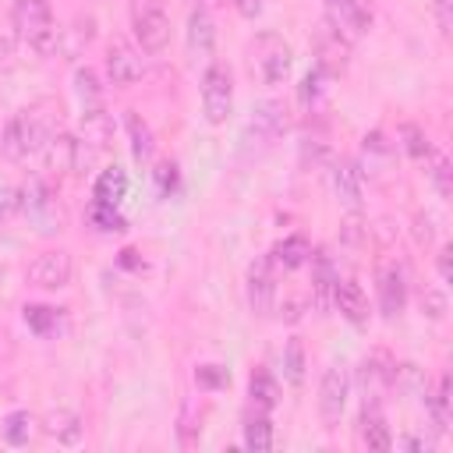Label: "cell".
I'll return each instance as SVG.
<instances>
[{
  "label": "cell",
  "mask_w": 453,
  "mask_h": 453,
  "mask_svg": "<svg viewBox=\"0 0 453 453\" xmlns=\"http://www.w3.org/2000/svg\"><path fill=\"white\" fill-rule=\"evenodd\" d=\"M435 269H439V280L442 283H453V248L442 244L439 255H435Z\"/></svg>",
  "instance_id": "7bdbcfd3"
},
{
  "label": "cell",
  "mask_w": 453,
  "mask_h": 453,
  "mask_svg": "<svg viewBox=\"0 0 453 453\" xmlns=\"http://www.w3.org/2000/svg\"><path fill=\"white\" fill-rule=\"evenodd\" d=\"M425 407H428V418H432L435 432H446L449 428V372H442L435 379V389L425 393Z\"/></svg>",
  "instance_id": "83f0119b"
},
{
  "label": "cell",
  "mask_w": 453,
  "mask_h": 453,
  "mask_svg": "<svg viewBox=\"0 0 453 453\" xmlns=\"http://www.w3.org/2000/svg\"><path fill=\"white\" fill-rule=\"evenodd\" d=\"M0 280H4V269H0Z\"/></svg>",
  "instance_id": "7dc6e473"
},
{
  "label": "cell",
  "mask_w": 453,
  "mask_h": 453,
  "mask_svg": "<svg viewBox=\"0 0 453 453\" xmlns=\"http://www.w3.org/2000/svg\"><path fill=\"white\" fill-rule=\"evenodd\" d=\"M152 180H156L159 195H173V191L180 188V170H177V163H173V159H163V163H156V170H152Z\"/></svg>",
  "instance_id": "74e56055"
},
{
  "label": "cell",
  "mask_w": 453,
  "mask_h": 453,
  "mask_svg": "<svg viewBox=\"0 0 453 453\" xmlns=\"http://www.w3.org/2000/svg\"><path fill=\"white\" fill-rule=\"evenodd\" d=\"M124 127H127V138H131V156H134V163H149L152 152H156V138H152L149 120H145L138 110H127V113H124Z\"/></svg>",
  "instance_id": "d4e9b609"
},
{
  "label": "cell",
  "mask_w": 453,
  "mask_h": 453,
  "mask_svg": "<svg viewBox=\"0 0 453 453\" xmlns=\"http://www.w3.org/2000/svg\"><path fill=\"white\" fill-rule=\"evenodd\" d=\"M21 212L28 216V223L39 234H60L64 230V205H60L57 188L46 177H32L21 188Z\"/></svg>",
  "instance_id": "3957f363"
},
{
  "label": "cell",
  "mask_w": 453,
  "mask_h": 453,
  "mask_svg": "<svg viewBox=\"0 0 453 453\" xmlns=\"http://www.w3.org/2000/svg\"><path fill=\"white\" fill-rule=\"evenodd\" d=\"M85 216H88V223L99 230V234H124L127 230V219H124V212H120V205H110V202H88V209H85Z\"/></svg>",
  "instance_id": "f1b7e54d"
},
{
  "label": "cell",
  "mask_w": 453,
  "mask_h": 453,
  "mask_svg": "<svg viewBox=\"0 0 453 453\" xmlns=\"http://www.w3.org/2000/svg\"><path fill=\"white\" fill-rule=\"evenodd\" d=\"M283 379L290 386H304V343L297 336H290L283 347Z\"/></svg>",
  "instance_id": "836d02e7"
},
{
  "label": "cell",
  "mask_w": 453,
  "mask_h": 453,
  "mask_svg": "<svg viewBox=\"0 0 453 453\" xmlns=\"http://www.w3.org/2000/svg\"><path fill=\"white\" fill-rule=\"evenodd\" d=\"M308 265H311V304L319 311H329L333 308V287L340 280V273L333 265V255L326 248H319V251H311Z\"/></svg>",
  "instance_id": "ac0fdd59"
},
{
  "label": "cell",
  "mask_w": 453,
  "mask_h": 453,
  "mask_svg": "<svg viewBox=\"0 0 453 453\" xmlns=\"http://www.w3.org/2000/svg\"><path fill=\"white\" fill-rule=\"evenodd\" d=\"M234 110V71L223 60H209L202 71V113L209 124H226Z\"/></svg>",
  "instance_id": "5b68a950"
},
{
  "label": "cell",
  "mask_w": 453,
  "mask_h": 453,
  "mask_svg": "<svg viewBox=\"0 0 453 453\" xmlns=\"http://www.w3.org/2000/svg\"><path fill=\"white\" fill-rule=\"evenodd\" d=\"M333 308H336L350 326H368L372 308H368V294L361 290V283H354V280H336V287H333Z\"/></svg>",
  "instance_id": "ffe728a7"
},
{
  "label": "cell",
  "mask_w": 453,
  "mask_h": 453,
  "mask_svg": "<svg viewBox=\"0 0 453 453\" xmlns=\"http://www.w3.org/2000/svg\"><path fill=\"white\" fill-rule=\"evenodd\" d=\"M21 311H25V326L39 336H50L64 319V308H53V304H25Z\"/></svg>",
  "instance_id": "1f68e13d"
},
{
  "label": "cell",
  "mask_w": 453,
  "mask_h": 453,
  "mask_svg": "<svg viewBox=\"0 0 453 453\" xmlns=\"http://www.w3.org/2000/svg\"><path fill=\"white\" fill-rule=\"evenodd\" d=\"M212 46H216V21L209 14L205 4L191 7L188 14V57L198 64V60H209L212 57Z\"/></svg>",
  "instance_id": "e0dca14e"
},
{
  "label": "cell",
  "mask_w": 453,
  "mask_h": 453,
  "mask_svg": "<svg viewBox=\"0 0 453 453\" xmlns=\"http://www.w3.org/2000/svg\"><path fill=\"white\" fill-rule=\"evenodd\" d=\"M21 212V188L14 184H0V223L14 219Z\"/></svg>",
  "instance_id": "ab89813d"
},
{
  "label": "cell",
  "mask_w": 453,
  "mask_h": 453,
  "mask_svg": "<svg viewBox=\"0 0 453 453\" xmlns=\"http://www.w3.org/2000/svg\"><path fill=\"white\" fill-rule=\"evenodd\" d=\"M131 32L138 39L142 53H159L170 39V18L163 11V0H131Z\"/></svg>",
  "instance_id": "8992f818"
},
{
  "label": "cell",
  "mask_w": 453,
  "mask_h": 453,
  "mask_svg": "<svg viewBox=\"0 0 453 453\" xmlns=\"http://www.w3.org/2000/svg\"><path fill=\"white\" fill-rule=\"evenodd\" d=\"M372 4L368 0H326V21L343 35V39H361L372 28Z\"/></svg>",
  "instance_id": "5bb4252c"
},
{
  "label": "cell",
  "mask_w": 453,
  "mask_h": 453,
  "mask_svg": "<svg viewBox=\"0 0 453 453\" xmlns=\"http://www.w3.org/2000/svg\"><path fill=\"white\" fill-rule=\"evenodd\" d=\"M42 432H46L50 439L71 446V442L81 439V418H78L74 411H67V407H57V411H50V414L42 418Z\"/></svg>",
  "instance_id": "484cf974"
},
{
  "label": "cell",
  "mask_w": 453,
  "mask_h": 453,
  "mask_svg": "<svg viewBox=\"0 0 453 453\" xmlns=\"http://www.w3.org/2000/svg\"><path fill=\"white\" fill-rule=\"evenodd\" d=\"M276 280H280V273H276V265L269 262V255H258V258L248 265V276H244L248 308H251L255 315H262V319L276 308V294H280Z\"/></svg>",
  "instance_id": "30bf717a"
},
{
  "label": "cell",
  "mask_w": 453,
  "mask_h": 453,
  "mask_svg": "<svg viewBox=\"0 0 453 453\" xmlns=\"http://www.w3.org/2000/svg\"><path fill=\"white\" fill-rule=\"evenodd\" d=\"M11 25H14L18 39L28 50H35L39 57H50L60 46V28H57V18H53L50 0H14Z\"/></svg>",
  "instance_id": "7a4b0ae2"
},
{
  "label": "cell",
  "mask_w": 453,
  "mask_h": 453,
  "mask_svg": "<svg viewBox=\"0 0 453 453\" xmlns=\"http://www.w3.org/2000/svg\"><path fill=\"white\" fill-rule=\"evenodd\" d=\"M74 92H78L81 110H99V106H106V103H103L99 74H96L92 67H78V71H74Z\"/></svg>",
  "instance_id": "4dcf8cb0"
},
{
  "label": "cell",
  "mask_w": 453,
  "mask_h": 453,
  "mask_svg": "<svg viewBox=\"0 0 453 453\" xmlns=\"http://www.w3.org/2000/svg\"><path fill=\"white\" fill-rule=\"evenodd\" d=\"M110 138H113V120H110L106 106H99V110H81V142L92 145L96 152H106Z\"/></svg>",
  "instance_id": "cb8c5ba5"
},
{
  "label": "cell",
  "mask_w": 453,
  "mask_h": 453,
  "mask_svg": "<svg viewBox=\"0 0 453 453\" xmlns=\"http://www.w3.org/2000/svg\"><path fill=\"white\" fill-rule=\"evenodd\" d=\"M142 74H145L142 50L127 35H113L106 42V78H110V85L131 88L134 81H142Z\"/></svg>",
  "instance_id": "ba28073f"
},
{
  "label": "cell",
  "mask_w": 453,
  "mask_h": 453,
  "mask_svg": "<svg viewBox=\"0 0 453 453\" xmlns=\"http://www.w3.org/2000/svg\"><path fill=\"white\" fill-rule=\"evenodd\" d=\"M421 311H425L428 319H442V315H446V294H442L439 287H425V294H421Z\"/></svg>",
  "instance_id": "60d3db41"
},
{
  "label": "cell",
  "mask_w": 453,
  "mask_h": 453,
  "mask_svg": "<svg viewBox=\"0 0 453 453\" xmlns=\"http://www.w3.org/2000/svg\"><path fill=\"white\" fill-rule=\"evenodd\" d=\"M265 255H269V262L276 265V273H297V269L308 265V258H311V241H308L304 234H287V237H280Z\"/></svg>",
  "instance_id": "7402d4cb"
},
{
  "label": "cell",
  "mask_w": 453,
  "mask_h": 453,
  "mask_svg": "<svg viewBox=\"0 0 453 453\" xmlns=\"http://www.w3.org/2000/svg\"><path fill=\"white\" fill-rule=\"evenodd\" d=\"M273 442H276V435H273L269 411L251 407V414L244 418V449H251V453H265V449H273Z\"/></svg>",
  "instance_id": "4316f807"
},
{
  "label": "cell",
  "mask_w": 453,
  "mask_h": 453,
  "mask_svg": "<svg viewBox=\"0 0 453 453\" xmlns=\"http://www.w3.org/2000/svg\"><path fill=\"white\" fill-rule=\"evenodd\" d=\"M71 269H74L71 265V255L64 248H50V251H42V255H35L28 262L25 280L32 287H39V290H60V287L71 283Z\"/></svg>",
  "instance_id": "4fadbf2b"
},
{
  "label": "cell",
  "mask_w": 453,
  "mask_h": 453,
  "mask_svg": "<svg viewBox=\"0 0 453 453\" xmlns=\"http://www.w3.org/2000/svg\"><path fill=\"white\" fill-rule=\"evenodd\" d=\"M326 81H329V74L322 71V67H315L311 64V71L301 78V88H297V96H301V103L311 110V106H319V99H322V92H326Z\"/></svg>",
  "instance_id": "d590c367"
},
{
  "label": "cell",
  "mask_w": 453,
  "mask_h": 453,
  "mask_svg": "<svg viewBox=\"0 0 453 453\" xmlns=\"http://www.w3.org/2000/svg\"><path fill=\"white\" fill-rule=\"evenodd\" d=\"M347 396H350V372L343 365H329L319 379V421H322V428L333 432L340 425Z\"/></svg>",
  "instance_id": "52a82bcc"
},
{
  "label": "cell",
  "mask_w": 453,
  "mask_h": 453,
  "mask_svg": "<svg viewBox=\"0 0 453 453\" xmlns=\"http://www.w3.org/2000/svg\"><path fill=\"white\" fill-rule=\"evenodd\" d=\"M57 124H60V103H57V99H39V103L18 110V113L4 124V138H0L4 156L14 159V163L35 156V152L46 145V138H50L53 131H60Z\"/></svg>",
  "instance_id": "6da1fadb"
},
{
  "label": "cell",
  "mask_w": 453,
  "mask_h": 453,
  "mask_svg": "<svg viewBox=\"0 0 453 453\" xmlns=\"http://www.w3.org/2000/svg\"><path fill=\"white\" fill-rule=\"evenodd\" d=\"M329 188L336 195V202L347 209V212H361V198H365V170L347 159V156H336L329 163Z\"/></svg>",
  "instance_id": "7c38bea8"
},
{
  "label": "cell",
  "mask_w": 453,
  "mask_h": 453,
  "mask_svg": "<svg viewBox=\"0 0 453 453\" xmlns=\"http://www.w3.org/2000/svg\"><path fill=\"white\" fill-rule=\"evenodd\" d=\"M248 60H251V74H258V81L265 85H280L287 81L290 74V64H294V53L290 46L283 42V35L276 32H258L248 46Z\"/></svg>",
  "instance_id": "277c9868"
},
{
  "label": "cell",
  "mask_w": 453,
  "mask_h": 453,
  "mask_svg": "<svg viewBox=\"0 0 453 453\" xmlns=\"http://www.w3.org/2000/svg\"><path fill=\"white\" fill-rule=\"evenodd\" d=\"M375 294H379V311L386 319H396L407 308L411 283H407V269L396 258H389V262L379 265V273H375Z\"/></svg>",
  "instance_id": "8fae6325"
},
{
  "label": "cell",
  "mask_w": 453,
  "mask_h": 453,
  "mask_svg": "<svg viewBox=\"0 0 453 453\" xmlns=\"http://www.w3.org/2000/svg\"><path fill=\"white\" fill-rule=\"evenodd\" d=\"M400 145H403V152L411 156V159H418V163H425L435 149H432V142H428V134H425V127H418V124H400Z\"/></svg>",
  "instance_id": "d6a6232c"
},
{
  "label": "cell",
  "mask_w": 453,
  "mask_h": 453,
  "mask_svg": "<svg viewBox=\"0 0 453 453\" xmlns=\"http://www.w3.org/2000/svg\"><path fill=\"white\" fill-rule=\"evenodd\" d=\"M230 4L241 18H258L262 14V0H230Z\"/></svg>",
  "instance_id": "ee69618b"
},
{
  "label": "cell",
  "mask_w": 453,
  "mask_h": 453,
  "mask_svg": "<svg viewBox=\"0 0 453 453\" xmlns=\"http://www.w3.org/2000/svg\"><path fill=\"white\" fill-rule=\"evenodd\" d=\"M4 442L7 446H25L28 442V435H32V414L28 411H11L7 418H4Z\"/></svg>",
  "instance_id": "e575fe53"
},
{
  "label": "cell",
  "mask_w": 453,
  "mask_h": 453,
  "mask_svg": "<svg viewBox=\"0 0 453 453\" xmlns=\"http://www.w3.org/2000/svg\"><path fill=\"white\" fill-rule=\"evenodd\" d=\"M350 39H343L326 18L315 25V32H311V50H315V67H322L329 78H336V74H343L347 71V64H350Z\"/></svg>",
  "instance_id": "9c48e42d"
},
{
  "label": "cell",
  "mask_w": 453,
  "mask_h": 453,
  "mask_svg": "<svg viewBox=\"0 0 453 453\" xmlns=\"http://www.w3.org/2000/svg\"><path fill=\"white\" fill-rule=\"evenodd\" d=\"M74 145H78L74 134H67V131H53V134L46 138V145L39 149L46 173H53L57 180H60L64 173H74Z\"/></svg>",
  "instance_id": "44dd1931"
},
{
  "label": "cell",
  "mask_w": 453,
  "mask_h": 453,
  "mask_svg": "<svg viewBox=\"0 0 453 453\" xmlns=\"http://www.w3.org/2000/svg\"><path fill=\"white\" fill-rule=\"evenodd\" d=\"M396 446H407V449H421L425 442H421V439H414V435H407V439H400Z\"/></svg>",
  "instance_id": "bcb514c9"
},
{
  "label": "cell",
  "mask_w": 453,
  "mask_h": 453,
  "mask_svg": "<svg viewBox=\"0 0 453 453\" xmlns=\"http://www.w3.org/2000/svg\"><path fill=\"white\" fill-rule=\"evenodd\" d=\"M287 131V106L280 99H262L255 110H251V120H248V131L244 138H258V142H273Z\"/></svg>",
  "instance_id": "d6986e66"
},
{
  "label": "cell",
  "mask_w": 453,
  "mask_h": 453,
  "mask_svg": "<svg viewBox=\"0 0 453 453\" xmlns=\"http://www.w3.org/2000/svg\"><path fill=\"white\" fill-rule=\"evenodd\" d=\"M435 11H439V25H442V32H449V0H435Z\"/></svg>",
  "instance_id": "f6af8a7d"
},
{
  "label": "cell",
  "mask_w": 453,
  "mask_h": 453,
  "mask_svg": "<svg viewBox=\"0 0 453 453\" xmlns=\"http://www.w3.org/2000/svg\"><path fill=\"white\" fill-rule=\"evenodd\" d=\"M393 375H396V361L389 357V350H372V354L361 361V372H357L365 403H382V396L396 386Z\"/></svg>",
  "instance_id": "9a60e30c"
},
{
  "label": "cell",
  "mask_w": 453,
  "mask_h": 453,
  "mask_svg": "<svg viewBox=\"0 0 453 453\" xmlns=\"http://www.w3.org/2000/svg\"><path fill=\"white\" fill-rule=\"evenodd\" d=\"M195 382L202 389H223V386H230V372L223 365H198L195 368Z\"/></svg>",
  "instance_id": "f35d334b"
},
{
  "label": "cell",
  "mask_w": 453,
  "mask_h": 453,
  "mask_svg": "<svg viewBox=\"0 0 453 453\" xmlns=\"http://www.w3.org/2000/svg\"><path fill=\"white\" fill-rule=\"evenodd\" d=\"M414 241H418V248H428L432 244V216L428 212H418L414 216Z\"/></svg>",
  "instance_id": "b9f144b4"
},
{
  "label": "cell",
  "mask_w": 453,
  "mask_h": 453,
  "mask_svg": "<svg viewBox=\"0 0 453 453\" xmlns=\"http://www.w3.org/2000/svg\"><path fill=\"white\" fill-rule=\"evenodd\" d=\"M124 195H127V170H124V166H117V163L103 166V170L96 173V180H92V198H96V202L120 205V202H124Z\"/></svg>",
  "instance_id": "603a6c76"
},
{
  "label": "cell",
  "mask_w": 453,
  "mask_h": 453,
  "mask_svg": "<svg viewBox=\"0 0 453 453\" xmlns=\"http://www.w3.org/2000/svg\"><path fill=\"white\" fill-rule=\"evenodd\" d=\"M354 435H357V446H365V449H379V453L393 449V435H389V425H386L382 403H361V414H357Z\"/></svg>",
  "instance_id": "2e32d148"
},
{
  "label": "cell",
  "mask_w": 453,
  "mask_h": 453,
  "mask_svg": "<svg viewBox=\"0 0 453 453\" xmlns=\"http://www.w3.org/2000/svg\"><path fill=\"white\" fill-rule=\"evenodd\" d=\"M425 163L432 166V170H428V177H432V184H435L439 198H449V195H453V170H449V159H446L442 152H432Z\"/></svg>",
  "instance_id": "8d00e7d4"
},
{
  "label": "cell",
  "mask_w": 453,
  "mask_h": 453,
  "mask_svg": "<svg viewBox=\"0 0 453 453\" xmlns=\"http://www.w3.org/2000/svg\"><path fill=\"white\" fill-rule=\"evenodd\" d=\"M248 400H251V407H258V411H273V407H276L280 386H276V379H273L265 368H255V372H251V379H248Z\"/></svg>",
  "instance_id": "f546056e"
}]
</instances>
